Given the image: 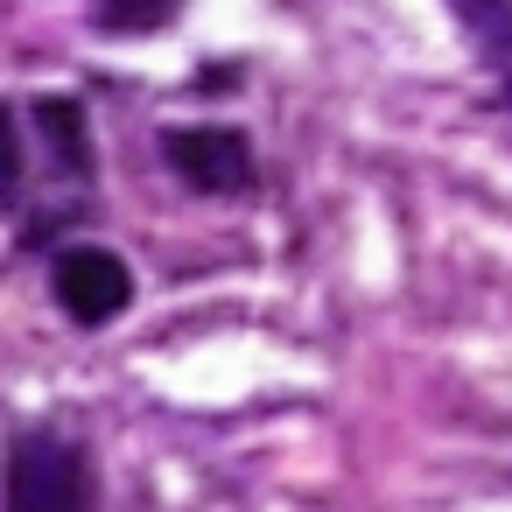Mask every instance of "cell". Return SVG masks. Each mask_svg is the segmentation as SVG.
Returning a JSON list of instances; mask_svg holds the SVG:
<instances>
[{"label": "cell", "mask_w": 512, "mask_h": 512, "mask_svg": "<svg viewBox=\"0 0 512 512\" xmlns=\"http://www.w3.org/2000/svg\"><path fill=\"white\" fill-rule=\"evenodd\" d=\"M22 183V134H15V113L0 106V190Z\"/></svg>", "instance_id": "cell-7"}, {"label": "cell", "mask_w": 512, "mask_h": 512, "mask_svg": "<svg viewBox=\"0 0 512 512\" xmlns=\"http://www.w3.org/2000/svg\"><path fill=\"white\" fill-rule=\"evenodd\" d=\"M99 470L92 449L64 428H22L0 456V512H92Z\"/></svg>", "instance_id": "cell-1"}, {"label": "cell", "mask_w": 512, "mask_h": 512, "mask_svg": "<svg viewBox=\"0 0 512 512\" xmlns=\"http://www.w3.org/2000/svg\"><path fill=\"white\" fill-rule=\"evenodd\" d=\"M162 155L204 197H232V190L253 183V141L239 127H169L162 134Z\"/></svg>", "instance_id": "cell-3"}, {"label": "cell", "mask_w": 512, "mask_h": 512, "mask_svg": "<svg viewBox=\"0 0 512 512\" xmlns=\"http://www.w3.org/2000/svg\"><path fill=\"white\" fill-rule=\"evenodd\" d=\"M29 113H36V127H43V141L57 148V162H64V169H78V176H92V134H85V106H78V99L43 92Z\"/></svg>", "instance_id": "cell-4"}, {"label": "cell", "mask_w": 512, "mask_h": 512, "mask_svg": "<svg viewBox=\"0 0 512 512\" xmlns=\"http://www.w3.org/2000/svg\"><path fill=\"white\" fill-rule=\"evenodd\" d=\"M176 15V0H99V29L106 36H148Z\"/></svg>", "instance_id": "cell-6"}, {"label": "cell", "mask_w": 512, "mask_h": 512, "mask_svg": "<svg viewBox=\"0 0 512 512\" xmlns=\"http://www.w3.org/2000/svg\"><path fill=\"white\" fill-rule=\"evenodd\" d=\"M50 288H57V309H64L71 323H85V330L127 316V302H134V274H127V260L106 253V246H71V253H57Z\"/></svg>", "instance_id": "cell-2"}, {"label": "cell", "mask_w": 512, "mask_h": 512, "mask_svg": "<svg viewBox=\"0 0 512 512\" xmlns=\"http://www.w3.org/2000/svg\"><path fill=\"white\" fill-rule=\"evenodd\" d=\"M449 8H456L463 22H477V15H491V8H498V0H449Z\"/></svg>", "instance_id": "cell-8"}, {"label": "cell", "mask_w": 512, "mask_h": 512, "mask_svg": "<svg viewBox=\"0 0 512 512\" xmlns=\"http://www.w3.org/2000/svg\"><path fill=\"white\" fill-rule=\"evenodd\" d=\"M470 29H477V50H484V71H491L498 99L512 106V0H498V8H491V15H477Z\"/></svg>", "instance_id": "cell-5"}]
</instances>
